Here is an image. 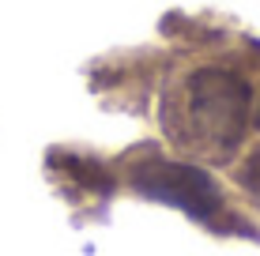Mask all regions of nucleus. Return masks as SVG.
Wrapping results in <instances>:
<instances>
[{
    "instance_id": "f257e3e1",
    "label": "nucleus",
    "mask_w": 260,
    "mask_h": 256,
    "mask_svg": "<svg viewBox=\"0 0 260 256\" xmlns=\"http://www.w3.org/2000/svg\"><path fill=\"white\" fill-rule=\"evenodd\" d=\"M253 83L226 60H204L174 76L162 98V128L177 151L226 162L245 143L253 125Z\"/></svg>"
},
{
    "instance_id": "f03ea898",
    "label": "nucleus",
    "mask_w": 260,
    "mask_h": 256,
    "mask_svg": "<svg viewBox=\"0 0 260 256\" xmlns=\"http://www.w3.org/2000/svg\"><path fill=\"white\" fill-rule=\"evenodd\" d=\"M132 185L143 189L147 196H162L200 218H215L222 207L219 185L192 162H170V158L147 155L140 162H132Z\"/></svg>"
},
{
    "instance_id": "7ed1b4c3",
    "label": "nucleus",
    "mask_w": 260,
    "mask_h": 256,
    "mask_svg": "<svg viewBox=\"0 0 260 256\" xmlns=\"http://www.w3.org/2000/svg\"><path fill=\"white\" fill-rule=\"evenodd\" d=\"M234 181L241 192H249L253 200H260V143H253L234 166Z\"/></svg>"
}]
</instances>
